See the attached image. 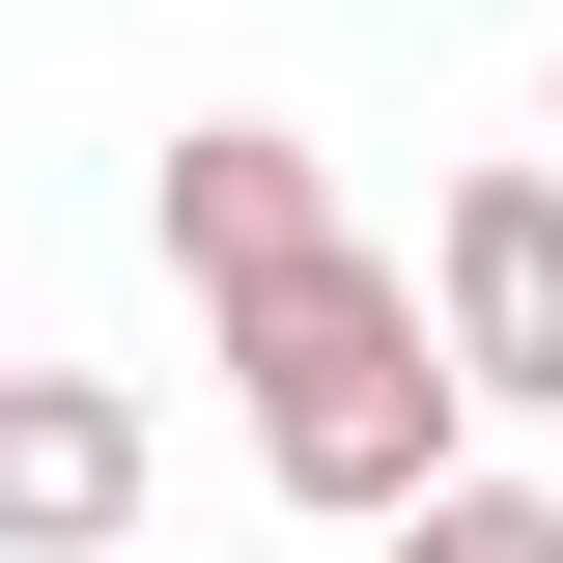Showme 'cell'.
<instances>
[{
	"instance_id": "cell-1",
	"label": "cell",
	"mask_w": 563,
	"mask_h": 563,
	"mask_svg": "<svg viewBox=\"0 0 563 563\" xmlns=\"http://www.w3.org/2000/svg\"><path fill=\"white\" fill-rule=\"evenodd\" d=\"M198 339H225L254 479H282V507H339V536H395V507L479 451V395H451V339H422V282L366 254V225H339L310 282H254V310H198Z\"/></svg>"
},
{
	"instance_id": "cell-2",
	"label": "cell",
	"mask_w": 563,
	"mask_h": 563,
	"mask_svg": "<svg viewBox=\"0 0 563 563\" xmlns=\"http://www.w3.org/2000/svg\"><path fill=\"white\" fill-rule=\"evenodd\" d=\"M395 282H422V339H451V395H479V422H563V169H536V141L451 169Z\"/></svg>"
},
{
	"instance_id": "cell-3",
	"label": "cell",
	"mask_w": 563,
	"mask_h": 563,
	"mask_svg": "<svg viewBox=\"0 0 563 563\" xmlns=\"http://www.w3.org/2000/svg\"><path fill=\"white\" fill-rule=\"evenodd\" d=\"M141 254L198 282V310H254V282L339 254V169H310V113H198L169 169H141Z\"/></svg>"
},
{
	"instance_id": "cell-4",
	"label": "cell",
	"mask_w": 563,
	"mask_h": 563,
	"mask_svg": "<svg viewBox=\"0 0 563 563\" xmlns=\"http://www.w3.org/2000/svg\"><path fill=\"white\" fill-rule=\"evenodd\" d=\"M141 479H169V451H141L113 366H29V339H0V563H113Z\"/></svg>"
},
{
	"instance_id": "cell-5",
	"label": "cell",
	"mask_w": 563,
	"mask_h": 563,
	"mask_svg": "<svg viewBox=\"0 0 563 563\" xmlns=\"http://www.w3.org/2000/svg\"><path fill=\"white\" fill-rule=\"evenodd\" d=\"M395 563H563V479H479V451H451V479L395 507Z\"/></svg>"
},
{
	"instance_id": "cell-6",
	"label": "cell",
	"mask_w": 563,
	"mask_h": 563,
	"mask_svg": "<svg viewBox=\"0 0 563 563\" xmlns=\"http://www.w3.org/2000/svg\"><path fill=\"white\" fill-rule=\"evenodd\" d=\"M536 169H563V57H536Z\"/></svg>"
}]
</instances>
